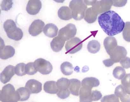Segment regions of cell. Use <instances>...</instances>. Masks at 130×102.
<instances>
[{"mask_svg":"<svg viewBox=\"0 0 130 102\" xmlns=\"http://www.w3.org/2000/svg\"><path fill=\"white\" fill-rule=\"evenodd\" d=\"M98 20L103 30L111 37L122 32L125 25L121 18L114 11L109 10L102 14Z\"/></svg>","mask_w":130,"mask_h":102,"instance_id":"1","label":"cell"},{"mask_svg":"<svg viewBox=\"0 0 130 102\" xmlns=\"http://www.w3.org/2000/svg\"><path fill=\"white\" fill-rule=\"evenodd\" d=\"M4 28L9 38L19 41L22 39L23 33L20 28L18 27L14 21L8 20L4 24Z\"/></svg>","mask_w":130,"mask_h":102,"instance_id":"2","label":"cell"},{"mask_svg":"<svg viewBox=\"0 0 130 102\" xmlns=\"http://www.w3.org/2000/svg\"><path fill=\"white\" fill-rule=\"evenodd\" d=\"M0 100L1 102H17L20 101V97L13 85L8 84L1 91Z\"/></svg>","mask_w":130,"mask_h":102,"instance_id":"3","label":"cell"},{"mask_svg":"<svg viewBox=\"0 0 130 102\" xmlns=\"http://www.w3.org/2000/svg\"><path fill=\"white\" fill-rule=\"evenodd\" d=\"M70 8L72 11L73 18L76 20H80L84 18L87 9V5L82 0H73L70 2Z\"/></svg>","mask_w":130,"mask_h":102,"instance_id":"4","label":"cell"},{"mask_svg":"<svg viewBox=\"0 0 130 102\" xmlns=\"http://www.w3.org/2000/svg\"><path fill=\"white\" fill-rule=\"evenodd\" d=\"M77 28L74 24L70 23L59 30L58 36L66 41L74 38L76 34Z\"/></svg>","mask_w":130,"mask_h":102,"instance_id":"5","label":"cell"},{"mask_svg":"<svg viewBox=\"0 0 130 102\" xmlns=\"http://www.w3.org/2000/svg\"><path fill=\"white\" fill-rule=\"evenodd\" d=\"M34 63L36 70L42 74H49L53 70V66L51 62L44 59H38Z\"/></svg>","mask_w":130,"mask_h":102,"instance_id":"6","label":"cell"},{"mask_svg":"<svg viewBox=\"0 0 130 102\" xmlns=\"http://www.w3.org/2000/svg\"><path fill=\"white\" fill-rule=\"evenodd\" d=\"M67 53L72 54L79 51L83 47V42L78 37H75L68 40L65 44Z\"/></svg>","mask_w":130,"mask_h":102,"instance_id":"7","label":"cell"},{"mask_svg":"<svg viewBox=\"0 0 130 102\" xmlns=\"http://www.w3.org/2000/svg\"><path fill=\"white\" fill-rule=\"evenodd\" d=\"M112 5L111 0H103L97 1L92 7L95 12L99 14L109 11Z\"/></svg>","mask_w":130,"mask_h":102,"instance_id":"8","label":"cell"},{"mask_svg":"<svg viewBox=\"0 0 130 102\" xmlns=\"http://www.w3.org/2000/svg\"><path fill=\"white\" fill-rule=\"evenodd\" d=\"M127 51L124 47L118 46L109 55L110 58L115 63L120 61L126 57Z\"/></svg>","mask_w":130,"mask_h":102,"instance_id":"9","label":"cell"},{"mask_svg":"<svg viewBox=\"0 0 130 102\" xmlns=\"http://www.w3.org/2000/svg\"><path fill=\"white\" fill-rule=\"evenodd\" d=\"M45 23L41 20H35L29 28V33L32 36H36L42 32Z\"/></svg>","mask_w":130,"mask_h":102,"instance_id":"10","label":"cell"},{"mask_svg":"<svg viewBox=\"0 0 130 102\" xmlns=\"http://www.w3.org/2000/svg\"><path fill=\"white\" fill-rule=\"evenodd\" d=\"M41 2L39 0H29L26 6V11L31 15H36L41 9Z\"/></svg>","mask_w":130,"mask_h":102,"instance_id":"11","label":"cell"},{"mask_svg":"<svg viewBox=\"0 0 130 102\" xmlns=\"http://www.w3.org/2000/svg\"><path fill=\"white\" fill-rule=\"evenodd\" d=\"M15 74V67L10 65L7 66L1 74V81L3 84L8 83Z\"/></svg>","mask_w":130,"mask_h":102,"instance_id":"12","label":"cell"},{"mask_svg":"<svg viewBox=\"0 0 130 102\" xmlns=\"http://www.w3.org/2000/svg\"><path fill=\"white\" fill-rule=\"evenodd\" d=\"M31 94H37L42 90V84L35 79H31L27 81L25 87Z\"/></svg>","mask_w":130,"mask_h":102,"instance_id":"13","label":"cell"},{"mask_svg":"<svg viewBox=\"0 0 130 102\" xmlns=\"http://www.w3.org/2000/svg\"><path fill=\"white\" fill-rule=\"evenodd\" d=\"M92 89L89 87L81 86L79 91L80 102H92Z\"/></svg>","mask_w":130,"mask_h":102,"instance_id":"14","label":"cell"},{"mask_svg":"<svg viewBox=\"0 0 130 102\" xmlns=\"http://www.w3.org/2000/svg\"><path fill=\"white\" fill-rule=\"evenodd\" d=\"M15 54V49L13 46L10 45L5 46L4 43L3 46L1 45L0 58L1 59H8L12 58Z\"/></svg>","mask_w":130,"mask_h":102,"instance_id":"15","label":"cell"},{"mask_svg":"<svg viewBox=\"0 0 130 102\" xmlns=\"http://www.w3.org/2000/svg\"><path fill=\"white\" fill-rule=\"evenodd\" d=\"M104 47L109 55L118 46L117 40L113 37H108L104 40Z\"/></svg>","mask_w":130,"mask_h":102,"instance_id":"16","label":"cell"},{"mask_svg":"<svg viewBox=\"0 0 130 102\" xmlns=\"http://www.w3.org/2000/svg\"><path fill=\"white\" fill-rule=\"evenodd\" d=\"M115 94L120 98L122 102H130V94L127 93L121 84L116 87Z\"/></svg>","mask_w":130,"mask_h":102,"instance_id":"17","label":"cell"},{"mask_svg":"<svg viewBox=\"0 0 130 102\" xmlns=\"http://www.w3.org/2000/svg\"><path fill=\"white\" fill-rule=\"evenodd\" d=\"M58 32V28L54 24H47L43 29V32L45 35L50 38H53L57 36Z\"/></svg>","mask_w":130,"mask_h":102,"instance_id":"18","label":"cell"},{"mask_svg":"<svg viewBox=\"0 0 130 102\" xmlns=\"http://www.w3.org/2000/svg\"><path fill=\"white\" fill-rule=\"evenodd\" d=\"M65 42V40L58 36L54 38L51 42V48L54 52H58L62 49Z\"/></svg>","mask_w":130,"mask_h":102,"instance_id":"19","label":"cell"},{"mask_svg":"<svg viewBox=\"0 0 130 102\" xmlns=\"http://www.w3.org/2000/svg\"><path fill=\"white\" fill-rule=\"evenodd\" d=\"M58 15L60 19L64 20H69L73 18L71 10L67 6L60 8L58 11Z\"/></svg>","mask_w":130,"mask_h":102,"instance_id":"20","label":"cell"},{"mask_svg":"<svg viewBox=\"0 0 130 102\" xmlns=\"http://www.w3.org/2000/svg\"><path fill=\"white\" fill-rule=\"evenodd\" d=\"M70 84L69 89L71 93L74 96H79L81 87V82L79 80L77 79H70Z\"/></svg>","mask_w":130,"mask_h":102,"instance_id":"21","label":"cell"},{"mask_svg":"<svg viewBox=\"0 0 130 102\" xmlns=\"http://www.w3.org/2000/svg\"><path fill=\"white\" fill-rule=\"evenodd\" d=\"M44 90L46 93L51 94H55L58 92L57 82L54 81H49L45 83Z\"/></svg>","mask_w":130,"mask_h":102,"instance_id":"22","label":"cell"},{"mask_svg":"<svg viewBox=\"0 0 130 102\" xmlns=\"http://www.w3.org/2000/svg\"><path fill=\"white\" fill-rule=\"evenodd\" d=\"M98 15V14L93 10L92 7H91L87 9L85 13L84 20L88 23H93L96 20Z\"/></svg>","mask_w":130,"mask_h":102,"instance_id":"23","label":"cell"},{"mask_svg":"<svg viewBox=\"0 0 130 102\" xmlns=\"http://www.w3.org/2000/svg\"><path fill=\"white\" fill-rule=\"evenodd\" d=\"M100 82L97 78L93 77H86L83 79L81 82V86H85L92 88L100 85Z\"/></svg>","mask_w":130,"mask_h":102,"instance_id":"24","label":"cell"},{"mask_svg":"<svg viewBox=\"0 0 130 102\" xmlns=\"http://www.w3.org/2000/svg\"><path fill=\"white\" fill-rule=\"evenodd\" d=\"M100 43L96 40H92L90 41L87 45V48L89 52L95 54L100 50Z\"/></svg>","mask_w":130,"mask_h":102,"instance_id":"25","label":"cell"},{"mask_svg":"<svg viewBox=\"0 0 130 102\" xmlns=\"http://www.w3.org/2000/svg\"><path fill=\"white\" fill-rule=\"evenodd\" d=\"M60 70L62 73L65 75H70L73 72V67L71 63L69 62H63L60 66Z\"/></svg>","mask_w":130,"mask_h":102,"instance_id":"26","label":"cell"},{"mask_svg":"<svg viewBox=\"0 0 130 102\" xmlns=\"http://www.w3.org/2000/svg\"><path fill=\"white\" fill-rule=\"evenodd\" d=\"M70 84V80L65 78H61L58 79L57 82V86L59 91H64L69 90Z\"/></svg>","mask_w":130,"mask_h":102,"instance_id":"27","label":"cell"},{"mask_svg":"<svg viewBox=\"0 0 130 102\" xmlns=\"http://www.w3.org/2000/svg\"><path fill=\"white\" fill-rule=\"evenodd\" d=\"M20 97V101L27 100L30 97V92L26 87H21L17 90Z\"/></svg>","mask_w":130,"mask_h":102,"instance_id":"28","label":"cell"},{"mask_svg":"<svg viewBox=\"0 0 130 102\" xmlns=\"http://www.w3.org/2000/svg\"><path fill=\"white\" fill-rule=\"evenodd\" d=\"M112 74L116 79L121 80L126 75V72L124 68L121 66H117L113 70Z\"/></svg>","mask_w":130,"mask_h":102,"instance_id":"29","label":"cell"},{"mask_svg":"<svg viewBox=\"0 0 130 102\" xmlns=\"http://www.w3.org/2000/svg\"><path fill=\"white\" fill-rule=\"evenodd\" d=\"M26 64L24 63H20L15 67V74L19 76H23L26 74Z\"/></svg>","mask_w":130,"mask_h":102,"instance_id":"30","label":"cell"},{"mask_svg":"<svg viewBox=\"0 0 130 102\" xmlns=\"http://www.w3.org/2000/svg\"><path fill=\"white\" fill-rule=\"evenodd\" d=\"M121 84L125 91L130 94V74H127L122 79Z\"/></svg>","mask_w":130,"mask_h":102,"instance_id":"31","label":"cell"},{"mask_svg":"<svg viewBox=\"0 0 130 102\" xmlns=\"http://www.w3.org/2000/svg\"><path fill=\"white\" fill-rule=\"evenodd\" d=\"M122 35L123 38L125 41L130 42V22L125 23Z\"/></svg>","mask_w":130,"mask_h":102,"instance_id":"32","label":"cell"},{"mask_svg":"<svg viewBox=\"0 0 130 102\" xmlns=\"http://www.w3.org/2000/svg\"><path fill=\"white\" fill-rule=\"evenodd\" d=\"M26 74L29 75H34L38 72L34 65V63L33 62H29L26 64Z\"/></svg>","mask_w":130,"mask_h":102,"instance_id":"33","label":"cell"},{"mask_svg":"<svg viewBox=\"0 0 130 102\" xmlns=\"http://www.w3.org/2000/svg\"><path fill=\"white\" fill-rule=\"evenodd\" d=\"M101 102H120L119 97L115 94L104 96L101 100Z\"/></svg>","mask_w":130,"mask_h":102,"instance_id":"34","label":"cell"},{"mask_svg":"<svg viewBox=\"0 0 130 102\" xmlns=\"http://www.w3.org/2000/svg\"><path fill=\"white\" fill-rule=\"evenodd\" d=\"M12 1L11 0H4L1 4V9L3 10L7 11L10 10L12 7Z\"/></svg>","mask_w":130,"mask_h":102,"instance_id":"35","label":"cell"},{"mask_svg":"<svg viewBox=\"0 0 130 102\" xmlns=\"http://www.w3.org/2000/svg\"><path fill=\"white\" fill-rule=\"evenodd\" d=\"M91 96L93 101H97L102 99V94L100 91L95 90L92 91Z\"/></svg>","mask_w":130,"mask_h":102,"instance_id":"36","label":"cell"},{"mask_svg":"<svg viewBox=\"0 0 130 102\" xmlns=\"http://www.w3.org/2000/svg\"><path fill=\"white\" fill-rule=\"evenodd\" d=\"M69 90L64 91H58V92L57 94L58 97L61 99H65L67 98L70 96V94Z\"/></svg>","mask_w":130,"mask_h":102,"instance_id":"37","label":"cell"},{"mask_svg":"<svg viewBox=\"0 0 130 102\" xmlns=\"http://www.w3.org/2000/svg\"><path fill=\"white\" fill-rule=\"evenodd\" d=\"M120 63L122 67L124 68L127 69L130 68V58L126 57L122 59L120 61Z\"/></svg>","mask_w":130,"mask_h":102,"instance_id":"38","label":"cell"},{"mask_svg":"<svg viewBox=\"0 0 130 102\" xmlns=\"http://www.w3.org/2000/svg\"><path fill=\"white\" fill-rule=\"evenodd\" d=\"M112 5L116 7H122L124 6L127 3L126 0H112Z\"/></svg>","mask_w":130,"mask_h":102,"instance_id":"39","label":"cell"},{"mask_svg":"<svg viewBox=\"0 0 130 102\" xmlns=\"http://www.w3.org/2000/svg\"><path fill=\"white\" fill-rule=\"evenodd\" d=\"M103 64L105 65V66L107 67H111L112 66L114 63H115L111 59H105V60H103Z\"/></svg>","mask_w":130,"mask_h":102,"instance_id":"40","label":"cell"},{"mask_svg":"<svg viewBox=\"0 0 130 102\" xmlns=\"http://www.w3.org/2000/svg\"><path fill=\"white\" fill-rule=\"evenodd\" d=\"M84 1L87 5H92V6L97 1Z\"/></svg>","mask_w":130,"mask_h":102,"instance_id":"41","label":"cell"}]
</instances>
